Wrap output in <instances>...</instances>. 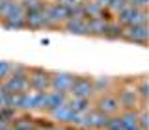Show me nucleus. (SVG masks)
I'll list each match as a JSON object with an SVG mask.
<instances>
[{"label": "nucleus", "instance_id": "nucleus-1", "mask_svg": "<svg viewBox=\"0 0 149 130\" xmlns=\"http://www.w3.org/2000/svg\"><path fill=\"white\" fill-rule=\"evenodd\" d=\"M147 22V13L143 9H138L134 6H129L123 8L121 11L118 13V24H123V26H136V24H146Z\"/></svg>", "mask_w": 149, "mask_h": 130}, {"label": "nucleus", "instance_id": "nucleus-2", "mask_svg": "<svg viewBox=\"0 0 149 130\" xmlns=\"http://www.w3.org/2000/svg\"><path fill=\"white\" fill-rule=\"evenodd\" d=\"M22 110H43L45 108V91H24L21 95Z\"/></svg>", "mask_w": 149, "mask_h": 130}, {"label": "nucleus", "instance_id": "nucleus-3", "mask_svg": "<svg viewBox=\"0 0 149 130\" xmlns=\"http://www.w3.org/2000/svg\"><path fill=\"white\" fill-rule=\"evenodd\" d=\"M108 115L101 113V111H90V113H84L80 121H78L77 127L80 128H106L108 127Z\"/></svg>", "mask_w": 149, "mask_h": 130}, {"label": "nucleus", "instance_id": "nucleus-4", "mask_svg": "<svg viewBox=\"0 0 149 130\" xmlns=\"http://www.w3.org/2000/svg\"><path fill=\"white\" fill-rule=\"evenodd\" d=\"M30 84H28V76L24 73H13L11 76H8V80L4 82L2 89H6L9 93H24Z\"/></svg>", "mask_w": 149, "mask_h": 130}, {"label": "nucleus", "instance_id": "nucleus-5", "mask_svg": "<svg viewBox=\"0 0 149 130\" xmlns=\"http://www.w3.org/2000/svg\"><path fill=\"white\" fill-rule=\"evenodd\" d=\"M71 95L73 99H88V97H91L93 93V84L91 80H88V78H74L73 86H71Z\"/></svg>", "mask_w": 149, "mask_h": 130}, {"label": "nucleus", "instance_id": "nucleus-6", "mask_svg": "<svg viewBox=\"0 0 149 130\" xmlns=\"http://www.w3.org/2000/svg\"><path fill=\"white\" fill-rule=\"evenodd\" d=\"M50 113H52V117L56 121H62V123H69V124H78V121H80L82 115L74 113V111L67 106V102L62 106H58V108L50 110Z\"/></svg>", "mask_w": 149, "mask_h": 130}, {"label": "nucleus", "instance_id": "nucleus-7", "mask_svg": "<svg viewBox=\"0 0 149 130\" xmlns=\"http://www.w3.org/2000/svg\"><path fill=\"white\" fill-rule=\"evenodd\" d=\"M149 35L147 24H136V26H129L127 30H123V37L134 43H146Z\"/></svg>", "mask_w": 149, "mask_h": 130}, {"label": "nucleus", "instance_id": "nucleus-8", "mask_svg": "<svg viewBox=\"0 0 149 130\" xmlns=\"http://www.w3.org/2000/svg\"><path fill=\"white\" fill-rule=\"evenodd\" d=\"M74 82V76H71V74L67 73H60V74H54L52 80H50V87H52L54 91H60V93H65L71 89Z\"/></svg>", "mask_w": 149, "mask_h": 130}, {"label": "nucleus", "instance_id": "nucleus-9", "mask_svg": "<svg viewBox=\"0 0 149 130\" xmlns=\"http://www.w3.org/2000/svg\"><path fill=\"white\" fill-rule=\"evenodd\" d=\"M45 9H43V11L26 13V15H24L26 26H30V28H45V26H50V21H49V17H47V11H45Z\"/></svg>", "mask_w": 149, "mask_h": 130}, {"label": "nucleus", "instance_id": "nucleus-10", "mask_svg": "<svg viewBox=\"0 0 149 130\" xmlns=\"http://www.w3.org/2000/svg\"><path fill=\"white\" fill-rule=\"evenodd\" d=\"M45 11H47V17H49L50 24H54V22H62V21H67V19H69L67 9H65V6H62V4H52V6H49Z\"/></svg>", "mask_w": 149, "mask_h": 130}, {"label": "nucleus", "instance_id": "nucleus-11", "mask_svg": "<svg viewBox=\"0 0 149 130\" xmlns=\"http://www.w3.org/2000/svg\"><path fill=\"white\" fill-rule=\"evenodd\" d=\"M28 84H30V87H34V91H45L50 87L49 76L41 71H36L32 76H28Z\"/></svg>", "mask_w": 149, "mask_h": 130}, {"label": "nucleus", "instance_id": "nucleus-12", "mask_svg": "<svg viewBox=\"0 0 149 130\" xmlns=\"http://www.w3.org/2000/svg\"><path fill=\"white\" fill-rule=\"evenodd\" d=\"M65 28L71 34H90L88 32V19L84 17H71L65 21Z\"/></svg>", "mask_w": 149, "mask_h": 130}, {"label": "nucleus", "instance_id": "nucleus-13", "mask_svg": "<svg viewBox=\"0 0 149 130\" xmlns=\"http://www.w3.org/2000/svg\"><path fill=\"white\" fill-rule=\"evenodd\" d=\"M118 110H119V100H118V97L106 95V97H102V99L99 100V111H101V113L112 115V113H116Z\"/></svg>", "mask_w": 149, "mask_h": 130}, {"label": "nucleus", "instance_id": "nucleus-14", "mask_svg": "<svg viewBox=\"0 0 149 130\" xmlns=\"http://www.w3.org/2000/svg\"><path fill=\"white\" fill-rule=\"evenodd\" d=\"M67 102L65 99V93H60V91H45V108L49 110H54L58 106H62Z\"/></svg>", "mask_w": 149, "mask_h": 130}, {"label": "nucleus", "instance_id": "nucleus-15", "mask_svg": "<svg viewBox=\"0 0 149 130\" xmlns=\"http://www.w3.org/2000/svg\"><path fill=\"white\" fill-rule=\"evenodd\" d=\"M136 99H138V93L136 89H121L119 91V97H118V100H119V106H125V108H132L134 104H136Z\"/></svg>", "mask_w": 149, "mask_h": 130}, {"label": "nucleus", "instance_id": "nucleus-16", "mask_svg": "<svg viewBox=\"0 0 149 130\" xmlns=\"http://www.w3.org/2000/svg\"><path fill=\"white\" fill-rule=\"evenodd\" d=\"M102 15V8L93 0V2L82 4V17H90V19H99Z\"/></svg>", "mask_w": 149, "mask_h": 130}, {"label": "nucleus", "instance_id": "nucleus-17", "mask_svg": "<svg viewBox=\"0 0 149 130\" xmlns=\"http://www.w3.org/2000/svg\"><path fill=\"white\" fill-rule=\"evenodd\" d=\"M106 24H108V21H104L102 17H99V19H88V32H90V34L102 35L104 30H106Z\"/></svg>", "mask_w": 149, "mask_h": 130}, {"label": "nucleus", "instance_id": "nucleus-18", "mask_svg": "<svg viewBox=\"0 0 149 130\" xmlns=\"http://www.w3.org/2000/svg\"><path fill=\"white\" fill-rule=\"evenodd\" d=\"M67 106L78 115H84V113L90 111V100L88 99H73V100L67 102Z\"/></svg>", "mask_w": 149, "mask_h": 130}, {"label": "nucleus", "instance_id": "nucleus-19", "mask_svg": "<svg viewBox=\"0 0 149 130\" xmlns=\"http://www.w3.org/2000/svg\"><path fill=\"white\" fill-rule=\"evenodd\" d=\"M19 4H21L24 15H26V13H34V11H43V9L47 8L41 0H21Z\"/></svg>", "mask_w": 149, "mask_h": 130}, {"label": "nucleus", "instance_id": "nucleus-20", "mask_svg": "<svg viewBox=\"0 0 149 130\" xmlns=\"http://www.w3.org/2000/svg\"><path fill=\"white\" fill-rule=\"evenodd\" d=\"M102 35L110 37V39H118V37H123V28H121L118 22H108Z\"/></svg>", "mask_w": 149, "mask_h": 130}, {"label": "nucleus", "instance_id": "nucleus-21", "mask_svg": "<svg viewBox=\"0 0 149 130\" xmlns=\"http://www.w3.org/2000/svg\"><path fill=\"white\" fill-rule=\"evenodd\" d=\"M13 71H15V65L9 62H0V78H8L11 76Z\"/></svg>", "mask_w": 149, "mask_h": 130}, {"label": "nucleus", "instance_id": "nucleus-22", "mask_svg": "<svg viewBox=\"0 0 149 130\" xmlns=\"http://www.w3.org/2000/svg\"><path fill=\"white\" fill-rule=\"evenodd\" d=\"M91 84H93V91H101V89H106V87L110 86V78H106V76H97L95 82H91Z\"/></svg>", "mask_w": 149, "mask_h": 130}, {"label": "nucleus", "instance_id": "nucleus-23", "mask_svg": "<svg viewBox=\"0 0 149 130\" xmlns=\"http://www.w3.org/2000/svg\"><path fill=\"white\" fill-rule=\"evenodd\" d=\"M127 6H129V0H110V4H108V8L116 13H119L121 9L127 8Z\"/></svg>", "mask_w": 149, "mask_h": 130}, {"label": "nucleus", "instance_id": "nucleus-24", "mask_svg": "<svg viewBox=\"0 0 149 130\" xmlns=\"http://www.w3.org/2000/svg\"><path fill=\"white\" fill-rule=\"evenodd\" d=\"M11 8H13V0H0V17L6 19L8 13L11 11Z\"/></svg>", "mask_w": 149, "mask_h": 130}, {"label": "nucleus", "instance_id": "nucleus-25", "mask_svg": "<svg viewBox=\"0 0 149 130\" xmlns=\"http://www.w3.org/2000/svg\"><path fill=\"white\" fill-rule=\"evenodd\" d=\"M26 26L24 17L22 19H6V28H22Z\"/></svg>", "mask_w": 149, "mask_h": 130}, {"label": "nucleus", "instance_id": "nucleus-26", "mask_svg": "<svg viewBox=\"0 0 149 130\" xmlns=\"http://www.w3.org/2000/svg\"><path fill=\"white\" fill-rule=\"evenodd\" d=\"M138 91H140V97H142V99H146V97H147V80H146V78H143L142 84H140Z\"/></svg>", "mask_w": 149, "mask_h": 130}, {"label": "nucleus", "instance_id": "nucleus-27", "mask_svg": "<svg viewBox=\"0 0 149 130\" xmlns=\"http://www.w3.org/2000/svg\"><path fill=\"white\" fill-rule=\"evenodd\" d=\"M129 4L134 6V8H138V9H143L147 6V0H129Z\"/></svg>", "mask_w": 149, "mask_h": 130}, {"label": "nucleus", "instance_id": "nucleus-28", "mask_svg": "<svg viewBox=\"0 0 149 130\" xmlns=\"http://www.w3.org/2000/svg\"><path fill=\"white\" fill-rule=\"evenodd\" d=\"M32 123H26V121H21V123L15 124V130H32Z\"/></svg>", "mask_w": 149, "mask_h": 130}, {"label": "nucleus", "instance_id": "nucleus-29", "mask_svg": "<svg viewBox=\"0 0 149 130\" xmlns=\"http://www.w3.org/2000/svg\"><path fill=\"white\" fill-rule=\"evenodd\" d=\"M6 128H9V127H8V123H6V119L0 117V130H6Z\"/></svg>", "mask_w": 149, "mask_h": 130}, {"label": "nucleus", "instance_id": "nucleus-30", "mask_svg": "<svg viewBox=\"0 0 149 130\" xmlns=\"http://www.w3.org/2000/svg\"><path fill=\"white\" fill-rule=\"evenodd\" d=\"M43 130H54V128H52V127H45Z\"/></svg>", "mask_w": 149, "mask_h": 130}, {"label": "nucleus", "instance_id": "nucleus-31", "mask_svg": "<svg viewBox=\"0 0 149 130\" xmlns=\"http://www.w3.org/2000/svg\"><path fill=\"white\" fill-rule=\"evenodd\" d=\"M54 130H69V128H54Z\"/></svg>", "mask_w": 149, "mask_h": 130}, {"label": "nucleus", "instance_id": "nucleus-32", "mask_svg": "<svg viewBox=\"0 0 149 130\" xmlns=\"http://www.w3.org/2000/svg\"><path fill=\"white\" fill-rule=\"evenodd\" d=\"M106 130H108V128H106Z\"/></svg>", "mask_w": 149, "mask_h": 130}]
</instances>
